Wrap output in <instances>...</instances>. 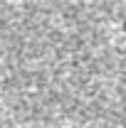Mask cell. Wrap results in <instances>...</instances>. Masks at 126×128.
Masks as SVG:
<instances>
[{"instance_id": "1", "label": "cell", "mask_w": 126, "mask_h": 128, "mask_svg": "<svg viewBox=\"0 0 126 128\" xmlns=\"http://www.w3.org/2000/svg\"><path fill=\"white\" fill-rule=\"evenodd\" d=\"M124 32H126V20H124Z\"/></svg>"}]
</instances>
